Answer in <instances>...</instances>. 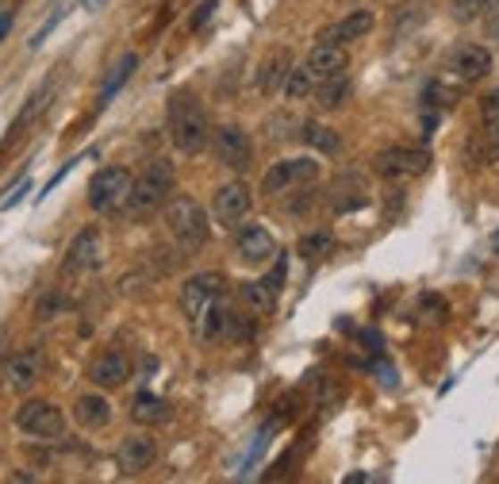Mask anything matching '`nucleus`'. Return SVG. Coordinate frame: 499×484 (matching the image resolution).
<instances>
[{"label": "nucleus", "mask_w": 499, "mask_h": 484, "mask_svg": "<svg viewBox=\"0 0 499 484\" xmlns=\"http://www.w3.org/2000/svg\"><path fill=\"white\" fill-rule=\"evenodd\" d=\"M484 20H488V35H492V39H499V0H492V8H488V16H484Z\"/></svg>", "instance_id": "473e14b6"}, {"label": "nucleus", "mask_w": 499, "mask_h": 484, "mask_svg": "<svg viewBox=\"0 0 499 484\" xmlns=\"http://www.w3.org/2000/svg\"><path fill=\"white\" fill-rule=\"evenodd\" d=\"M250 208H254V196H250V188L242 181H227V185L215 188L212 212H215V220H220L223 227H238L250 215Z\"/></svg>", "instance_id": "4468645a"}, {"label": "nucleus", "mask_w": 499, "mask_h": 484, "mask_svg": "<svg viewBox=\"0 0 499 484\" xmlns=\"http://www.w3.org/2000/svg\"><path fill=\"white\" fill-rule=\"evenodd\" d=\"M223 288L227 285H223L220 273H196V277H188V281L181 285V308H185V315L196 323L200 312L223 296Z\"/></svg>", "instance_id": "ddd939ff"}, {"label": "nucleus", "mask_w": 499, "mask_h": 484, "mask_svg": "<svg viewBox=\"0 0 499 484\" xmlns=\"http://www.w3.org/2000/svg\"><path fill=\"white\" fill-rule=\"evenodd\" d=\"M131 419L143 427H154V423H165L170 419V404L158 400L154 392H138V396L131 400Z\"/></svg>", "instance_id": "393cba45"}, {"label": "nucleus", "mask_w": 499, "mask_h": 484, "mask_svg": "<svg viewBox=\"0 0 499 484\" xmlns=\"http://www.w3.org/2000/svg\"><path fill=\"white\" fill-rule=\"evenodd\" d=\"M330 246H335V235H330V231H312V235H304V238H300V246H296V250L304 254L307 262H315V258H327Z\"/></svg>", "instance_id": "c85d7f7f"}, {"label": "nucleus", "mask_w": 499, "mask_h": 484, "mask_svg": "<svg viewBox=\"0 0 499 484\" xmlns=\"http://www.w3.org/2000/svg\"><path fill=\"white\" fill-rule=\"evenodd\" d=\"M277 296L280 292L273 288L262 277V281H242L238 285V300H242V308H246L250 315H273L277 312Z\"/></svg>", "instance_id": "412c9836"}, {"label": "nucleus", "mask_w": 499, "mask_h": 484, "mask_svg": "<svg viewBox=\"0 0 499 484\" xmlns=\"http://www.w3.org/2000/svg\"><path fill=\"white\" fill-rule=\"evenodd\" d=\"M212 150H215V158H220V165H227V170H235V173L246 170L250 158H254L250 135L242 131L238 123H223V127H215V131H212Z\"/></svg>", "instance_id": "6e6552de"}, {"label": "nucleus", "mask_w": 499, "mask_h": 484, "mask_svg": "<svg viewBox=\"0 0 499 484\" xmlns=\"http://www.w3.org/2000/svg\"><path fill=\"white\" fill-rule=\"evenodd\" d=\"M350 93H353L350 78H345V73H335V78H327V81H319V85H315L312 104H315L319 112H338V108L345 104V100H350Z\"/></svg>", "instance_id": "5701e85b"}, {"label": "nucleus", "mask_w": 499, "mask_h": 484, "mask_svg": "<svg viewBox=\"0 0 499 484\" xmlns=\"http://www.w3.org/2000/svg\"><path fill=\"white\" fill-rule=\"evenodd\" d=\"M430 154L427 150H412V146H388V150H377L373 158V170L388 181H407V177H419L427 170Z\"/></svg>", "instance_id": "1a4fd4ad"}, {"label": "nucleus", "mask_w": 499, "mask_h": 484, "mask_svg": "<svg viewBox=\"0 0 499 484\" xmlns=\"http://www.w3.org/2000/svg\"><path fill=\"white\" fill-rule=\"evenodd\" d=\"M345 62H350V54H345V46H335V43H315L312 54L304 58V66L315 73V81H327L335 78V73H345Z\"/></svg>", "instance_id": "a211bd4d"}, {"label": "nucleus", "mask_w": 499, "mask_h": 484, "mask_svg": "<svg viewBox=\"0 0 499 484\" xmlns=\"http://www.w3.org/2000/svg\"><path fill=\"white\" fill-rule=\"evenodd\" d=\"M38 377H43V358H38V350L16 354V358L8 362V369H4V385H12L16 392H28Z\"/></svg>", "instance_id": "aec40b11"}, {"label": "nucleus", "mask_w": 499, "mask_h": 484, "mask_svg": "<svg viewBox=\"0 0 499 484\" xmlns=\"http://www.w3.org/2000/svg\"><path fill=\"white\" fill-rule=\"evenodd\" d=\"M131 188H135L131 170H123V165H104V170H96L93 181H88V208L96 215L123 212L127 200H131Z\"/></svg>", "instance_id": "20e7f679"}, {"label": "nucleus", "mask_w": 499, "mask_h": 484, "mask_svg": "<svg viewBox=\"0 0 499 484\" xmlns=\"http://www.w3.org/2000/svg\"><path fill=\"white\" fill-rule=\"evenodd\" d=\"M173 165L158 158V162H150L143 173L135 177V188H131V200H127V220H150L158 208H165L170 204V193H173Z\"/></svg>", "instance_id": "f03ea898"}, {"label": "nucleus", "mask_w": 499, "mask_h": 484, "mask_svg": "<svg viewBox=\"0 0 499 484\" xmlns=\"http://www.w3.org/2000/svg\"><path fill=\"white\" fill-rule=\"evenodd\" d=\"M300 135H304V143L312 146V150H319V154H338L342 150V138L330 131L327 123H319V120H307V123H300Z\"/></svg>", "instance_id": "a878e982"}, {"label": "nucleus", "mask_w": 499, "mask_h": 484, "mask_svg": "<svg viewBox=\"0 0 499 484\" xmlns=\"http://www.w3.org/2000/svg\"><path fill=\"white\" fill-rule=\"evenodd\" d=\"M315 85H319V81H315V73L300 62V66H292V70H288V81H285V88H280V93H285L288 100H307V96L315 93Z\"/></svg>", "instance_id": "cd10ccee"}, {"label": "nucleus", "mask_w": 499, "mask_h": 484, "mask_svg": "<svg viewBox=\"0 0 499 484\" xmlns=\"http://www.w3.org/2000/svg\"><path fill=\"white\" fill-rule=\"evenodd\" d=\"M315 177H319V162L315 158H280V162H273L265 170L262 193L280 196V193H288V188H296V185L315 181Z\"/></svg>", "instance_id": "0eeeda50"}, {"label": "nucleus", "mask_w": 499, "mask_h": 484, "mask_svg": "<svg viewBox=\"0 0 499 484\" xmlns=\"http://www.w3.org/2000/svg\"><path fill=\"white\" fill-rule=\"evenodd\" d=\"M12 23H16V16H12V12H0V43L12 35Z\"/></svg>", "instance_id": "72a5a7b5"}, {"label": "nucleus", "mask_w": 499, "mask_h": 484, "mask_svg": "<svg viewBox=\"0 0 499 484\" xmlns=\"http://www.w3.org/2000/svg\"><path fill=\"white\" fill-rule=\"evenodd\" d=\"M16 427L23 430V435L50 442V438L66 435V415H62V407L50 404V400H28L16 412Z\"/></svg>", "instance_id": "39448f33"}, {"label": "nucleus", "mask_w": 499, "mask_h": 484, "mask_svg": "<svg viewBox=\"0 0 499 484\" xmlns=\"http://www.w3.org/2000/svg\"><path fill=\"white\" fill-rule=\"evenodd\" d=\"M215 4H220V0H200V8H196V12H192V20H188V28H192V31H200V28H204V23H208V20H212V12H215Z\"/></svg>", "instance_id": "7c9ffc66"}, {"label": "nucleus", "mask_w": 499, "mask_h": 484, "mask_svg": "<svg viewBox=\"0 0 499 484\" xmlns=\"http://www.w3.org/2000/svg\"><path fill=\"white\" fill-rule=\"evenodd\" d=\"M127 377H131V362H127V354H120V350H104L93 365H88V380L104 392L123 388Z\"/></svg>", "instance_id": "2eb2a0df"}, {"label": "nucleus", "mask_w": 499, "mask_h": 484, "mask_svg": "<svg viewBox=\"0 0 499 484\" xmlns=\"http://www.w3.org/2000/svg\"><path fill=\"white\" fill-rule=\"evenodd\" d=\"M165 131H170V143L188 158L204 154V146L212 143L208 112H204V104L192 93H173L170 116H165Z\"/></svg>", "instance_id": "f257e3e1"}, {"label": "nucleus", "mask_w": 499, "mask_h": 484, "mask_svg": "<svg viewBox=\"0 0 499 484\" xmlns=\"http://www.w3.org/2000/svg\"><path fill=\"white\" fill-rule=\"evenodd\" d=\"M192 327H196L200 346H215V342H223V338H227V327H230V304H227V296H220L215 304H208V308L200 312V320L192 323Z\"/></svg>", "instance_id": "f3484780"}, {"label": "nucleus", "mask_w": 499, "mask_h": 484, "mask_svg": "<svg viewBox=\"0 0 499 484\" xmlns=\"http://www.w3.org/2000/svg\"><path fill=\"white\" fill-rule=\"evenodd\" d=\"M135 70H138V54H123L120 62H115L112 73H108V81H104V88H100V108H104L115 93H120V88L127 85V78H131Z\"/></svg>", "instance_id": "bb28decb"}, {"label": "nucleus", "mask_w": 499, "mask_h": 484, "mask_svg": "<svg viewBox=\"0 0 499 484\" xmlns=\"http://www.w3.org/2000/svg\"><path fill=\"white\" fill-rule=\"evenodd\" d=\"M488 8H492V0H453V16L461 23H472V20L488 16Z\"/></svg>", "instance_id": "c756f323"}, {"label": "nucleus", "mask_w": 499, "mask_h": 484, "mask_svg": "<svg viewBox=\"0 0 499 484\" xmlns=\"http://www.w3.org/2000/svg\"><path fill=\"white\" fill-rule=\"evenodd\" d=\"M235 254L242 265H269V262H277V238L269 235L265 227L246 223V227H238V235H235Z\"/></svg>", "instance_id": "f8f14e48"}, {"label": "nucleus", "mask_w": 499, "mask_h": 484, "mask_svg": "<svg viewBox=\"0 0 499 484\" xmlns=\"http://www.w3.org/2000/svg\"><path fill=\"white\" fill-rule=\"evenodd\" d=\"M445 70H450V78H457L461 85H472V81L492 73V50L480 43H461L450 54V62H445Z\"/></svg>", "instance_id": "9d476101"}, {"label": "nucleus", "mask_w": 499, "mask_h": 484, "mask_svg": "<svg viewBox=\"0 0 499 484\" xmlns=\"http://www.w3.org/2000/svg\"><path fill=\"white\" fill-rule=\"evenodd\" d=\"M100 265H104V235L96 227H85L70 242L66 258H62V277H85V273H96Z\"/></svg>", "instance_id": "423d86ee"}, {"label": "nucleus", "mask_w": 499, "mask_h": 484, "mask_svg": "<svg viewBox=\"0 0 499 484\" xmlns=\"http://www.w3.org/2000/svg\"><path fill=\"white\" fill-rule=\"evenodd\" d=\"M480 135H484V146L488 154L499 158V85L484 96V108H480Z\"/></svg>", "instance_id": "b1692460"}, {"label": "nucleus", "mask_w": 499, "mask_h": 484, "mask_svg": "<svg viewBox=\"0 0 499 484\" xmlns=\"http://www.w3.org/2000/svg\"><path fill=\"white\" fill-rule=\"evenodd\" d=\"M165 227H170L177 246L188 250V254L200 250L204 242H208V235H212L208 212H204L192 196H170V204H165Z\"/></svg>", "instance_id": "7ed1b4c3"}, {"label": "nucleus", "mask_w": 499, "mask_h": 484, "mask_svg": "<svg viewBox=\"0 0 499 484\" xmlns=\"http://www.w3.org/2000/svg\"><path fill=\"white\" fill-rule=\"evenodd\" d=\"M373 23H377L373 12H369V8H357V12H350V16H342L338 23H330V28L319 35V43L350 46V43H357V39H365V35L373 31Z\"/></svg>", "instance_id": "dca6fc26"}, {"label": "nucleus", "mask_w": 499, "mask_h": 484, "mask_svg": "<svg viewBox=\"0 0 499 484\" xmlns=\"http://www.w3.org/2000/svg\"><path fill=\"white\" fill-rule=\"evenodd\" d=\"M73 419H77V423H81L85 430H104V427L112 423V404H108V396H104V388L77 396Z\"/></svg>", "instance_id": "6ab92c4d"}, {"label": "nucleus", "mask_w": 499, "mask_h": 484, "mask_svg": "<svg viewBox=\"0 0 499 484\" xmlns=\"http://www.w3.org/2000/svg\"><path fill=\"white\" fill-rule=\"evenodd\" d=\"M154 462H158V442H154L146 430H135V435H127L120 442V450H115V465H120L123 477L146 473Z\"/></svg>", "instance_id": "9b49d317"}, {"label": "nucleus", "mask_w": 499, "mask_h": 484, "mask_svg": "<svg viewBox=\"0 0 499 484\" xmlns=\"http://www.w3.org/2000/svg\"><path fill=\"white\" fill-rule=\"evenodd\" d=\"M288 70H292V54H288V50H273V54L262 62V70H258V93L273 96L277 88H285Z\"/></svg>", "instance_id": "4be33fe9"}, {"label": "nucleus", "mask_w": 499, "mask_h": 484, "mask_svg": "<svg viewBox=\"0 0 499 484\" xmlns=\"http://www.w3.org/2000/svg\"><path fill=\"white\" fill-rule=\"evenodd\" d=\"M285 273H288V262H285V258H277V265H273V273H269L265 281H269V285H273V288L280 292V285H285Z\"/></svg>", "instance_id": "2f4dec72"}]
</instances>
